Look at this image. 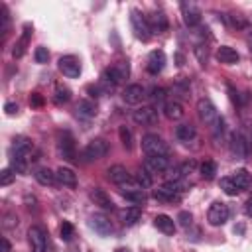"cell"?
<instances>
[{"instance_id": "30bf717a", "label": "cell", "mask_w": 252, "mask_h": 252, "mask_svg": "<svg viewBox=\"0 0 252 252\" xmlns=\"http://www.w3.org/2000/svg\"><path fill=\"white\" fill-rule=\"evenodd\" d=\"M59 71L65 77H69V79L79 77L81 75V61H79V57H75V55H63L59 59Z\"/></svg>"}, {"instance_id": "60d3db41", "label": "cell", "mask_w": 252, "mask_h": 252, "mask_svg": "<svg viewBox=\"0 0 252 252\" xmlns=\"http://www.w3.org/2000/svg\"><path fill=\"white\" fill-rule=\"evenodd\" d=\"M152 100H154V102H163V100H165V89L154 87V89H152Z\"/></svg>"}, {"instance_id": "d4e9b609", "label": "cell", "mask_w": 252, "mask_h": 252, "mask_svg": "<svg viewBox=\"0 0 252 252\" xmlns=\"http://www.w3.org/2000/svg\"><path fill=\"white\" fill-rule=\"evenodd\" d=\"M163 114L169 120H179L183 116V106L179 100H165L163 102Z\"/></svg>"}, {"instance_id": "f1b7e54d", "label": "cell", "mask_w": 252, "mask_h": 252, "mask_svg": "<svg viewBox=\"0 0 252 252\" xmlns=\"http://www.w3.org/2000/svg\"><path fill=\"white\" fill-rule=\"evenodd\" d=\"M33 175H35V181H37L39 185H53V183L57 181V175H55L51 169H47V167H39Z\"/></svg>"}, {"instance_id": "1f68e13d", "label": "cell", "mask_w": 252, "mask_h": 252, "mask_svg": "<svg viewBox=\"0 0 252 252\" xmlns=\"http://www.w3.org/2000/svg\"><path fill=\"white\" fill-rule=\"evenodd\" d=\"M230 177L234 179V183L238 185V189H240V191H244V189H248V187H250V173H248L246 169H236Z\"/></svg>"}, {"instance_id": "83f0119b", "label": "cell", "mask_w": 252, "mask_h": 252, "mask_svg": "<svg viewBox=\"0 0 252 252\" xmlns=\"http://www.w3.org/2000/svg\"><path fill=\"white\" fill-rule=\"evenodd\" d=\"M140 217H142V209L140 207H128V209H124V211H120V219H122V222L124 224H136L138 220H140Z\"/></svg>"}, {"instance_id": "7a4b0ae2", "label": "cell", "mask_w": 252, "mask_h": 252, "mask_svg": "<svg viewBox=\"0 0 252 252\" xmlns=\"http://www.w3.org/2000/svg\"><path fill=\"white\" fill-rule=\"evenodd\" d=\"M142 150L146 156H169V146L158 134H146L142 138Z\"/></svg>"}, {"instance_id": "ba28073f", "label": "cell", "mask_w": 252, "mask_h": 252, "mask_svg": "<svg viewBox=\"0 0 252 252\" xmlns=\"http://www.w3.org/2000/svg\"><path fill=\"white\" fill-rule=\"evenodd\" d=\"M89 226H91L98 236H102V238L110 236V234H112V230H114V226H112L110 219H108V217H104V215H100V213H96V215H93V217L89 219Z\"/></svg>"}, {"instance_id": "b9f144b4", "label": "cell", "mask_w": 252, "mask_h": 252, "mask_svg": "<svg viewBox=\"0 0 252 252\" xmlns=\"http://www.w3.org/2000/svg\"><path fill=\"white\" fill-rule=\"evenodd\" d=\"M61 238L63 240H71L73 238V224L67 222V220L61 224Z\"/></svg>"}, {"instance_id": "4316f807", "label": "cell", "mask_w": 252, "mask_h": 252, "mask_svg": "<svg viewBox=\"0 0 252 252\" xmlns=\"http://www.w3.org/2000/svg\"><path fill=\"white\" fill-rule=\"evenodd\" d=\"M75 110H77V116H81V118H93V116L96 114L94 102H93V100H87V98L79 100L77 106H75Z\"/></svg>"}, {"instance_id": "5b68a950", "label": "cell", "mask_w": 252, "mask_h": 252, "mask_svg": "<svg viewBox=\"0 0 252 252\" xmlns=\"http://www.w3.org/2000/svg\"><path fill=\"white\" fill-rule=\"evenodd\" d=\"M230 150H232V154L238 159H248L250 154H252L250 142H248V138L242 132H232V136H230Z\"/></svg>"}, {"instance_id": "f6af8a7d", "label": "cell", "mask_w": 252, "mask_h": 252, "mask_svg": "<svg viewBox=\"0 0 252 252\" xmlns=\"http://www.w3.org/2000/svg\"><path fill=\"white\" fill-rule=\"evenodd\" d=\"M4 110H6V114H16L18 112V104H14V102H6V106H4Z\"/></svg>"}, {"instance_id": "7dc6e473", "label": "cell", "mask_w": 252, "mask_h": 252, "mask_svg": "<svg viewBox=\"0 0 252 252\" xmlns=\"http://www.w3.org/2000/svg\"><path fill=\"white\" fill-rule=\"evenodd\" d=\"M246 213H248V215H252V199L246 203Z\"/></svg>"}, {"instance_id": "e0dca14e", "label": "cell", "mask_w": 252, "mask_h": 252, "mask_svg": "<svg viewBox=\"0 0 252 252\" xmlns=\"http://www.w3.org/2000/svg\"><path fill=\"white\" fill-rule=\"evenodd\" d=\"M89 197H91V201H93L94 205H98V207H100V209H104V211H112V209H114V201H112V199H110V195H108L106 191H102L100 187L91 189Z\"/></svg>"}, {"instance_id": "7402d4cb", "label": "cell", "mask_w": 252, "mask_h": 252, "mask_svg": "<svg viewBox=\"0 0 252 252\" xmlns=\"http://www.w3.org/2000/svg\"><path fill=\"white\" fill-rule=\"evenodd\" d=\"M175 136H177L179 142L191 144V142L197 140V130H195V126H191V124H179V126L175 128Z\"/></svg>"}, {"instance_id": "7c38bea8", "label": "cell", "mask_w": 252, "mask_h": 252, "mask_svg": "<svg viewBox=\"0 0 252 252\" xmlns=\"http://www.w3.org/2000/svg\"><path fill=\"white\" fill-rule=\"evenodd\" d=\"M28 238H30L32 252H45V248H47V238H45V232H43L41 226H30Z\"/></svg>"}, {"instance_id": "9a60e30c", "label": "cell", "mask_w": 252, "mask_h": 252, "mask_svg": "<svg viewBox=\"0 0 252 252\" xmlns=\"http://www.w3.org/2000/svg\"><path fill=\"white\" fill-rule=\"evenodd\" d=\"M181 14H183V22L189 28H193L201 22V10L193 2H181Z\"/></svg>"}, {"instance_id": "4fadbf2b", "label": "cell", "mask_w": 252, "mask_h": 252, "mask_svg": "<svg viewBox=\"0 0 252 252\" xmlns=\"http://www.w3.org/2000/svg\"><path fill=\"white\" fill-rule=\"evenodd\" d=\"M146 20H148V26H150V32L152 33H163L165 30H167V16L161 12V10H154V12H150L148 16H146Z\"/></svg>"}, {"instance_id": "603a6c76", "label": "cell", "mask_w": 252, "mask_h": 252, "mask_svg": "<svg viewBox=\"0 0 252 252\" xmlns=\"http://www.w3.org/2000/svg\"><path fill=\"white\" fill-rule=\"evenodd\" d=\"M30 37H32V26L30 24H26L24 26V33L20 35V39L16 41V45H14V57H22L24 53H26V47H28V43H30Z\"/></svg>"}, {"instance_id": "9c48e42d", "label": "cell", "mask_w": 252, "mask_h": 252, "mask_svg": "<svg viewBox=\"0 0 252 252\" xmlns=\"http://www.w3.org/2000/svg\"><path fill=\"white\" fill-rule=\"evenodd\" d=\"M197 114L201 118V122L205 124H215L219 120V112H217V106L209 100V98H201L197 102Z\"/></svg>"}, {"instance_id": "836d02e7", "label": "cell", "mask_w": 252, "mask_h": 252, "mask_svg": "<svg viewBox=\"0 0 252 252\" xmlns=\"http://www.w3.org/2000/svg\"><path fill=\"white\" fill-rule=\"evenodd\" d=\"M199 171H201V175H203L205 179H213L215 173H217V163L211 161V159H205V161L199 165Z\"/></svg>"}, {"instance_id": "c3c4849f", "label": "cell", "mask_w": 252, "mask_h": 252, "mask_svg": "<svg viewBox=\"0 0 252 252\" xmlns=\"http://www.w3.org/2000/svg\"><path fill=\"white\" fill-rule=\"evenodd\" d=\"M114 252H130V250H128V248H116Z\"/></svg>"}, {"instance_id": "52a82bcc", "label": "cell", "mask_w": 252, "mask_h": 252, "mask_svg": "<svg viewBox=\"0 0 252 252\" xmlns=\"http://www.w3.org/2000/svg\"><path fill=\"white\" fill-rule=\"evenodd\" d=\"M228 215H230L228 205L222 203V201H215V203L209 207V211H207V220H209L213 226H220V224H224V222L228 220Z\"/></svg>"}, {"instance_id": "f35d334b", "label": "cell", "mask_w": 252, "mask_h": 252, "mask_svg": "<svg viewBox=\"0 0 252 252\" xmlns=\"http://www.w3.org/2000/svg\"><path fill=\"white\" fill-rule=\"evenodd\" d=\"M47 59H49V53H47V47H43V45H39V47L35 49V63H47Z\"/></svg>"}, {"instance_id": "8992f818", "label": "cell", "mask_w": 252, "mask_h": 252, "mask_svg": "<svg viewBox=\"0 0 252 252\" xmlns=\"http://www.w3.org/2000/svg\"><path fill=\"white\" fill-rule=\"evenodd\" d=\"M130 24H132V30H134V35L142 41H148L152 32H150V26H148V20L144 14H140L138 10H132L130 12Z\"/></svg>"}, {"instance_id": "2e32d148", "label": "cell", "mask_w": 252, "mask_h": 252, "mask_svg": "<svg viewBox=\"0 0 252 252\" xmlns=\"http://www.w3.org/2000/svg\"><path fill=\"white\" fill-rule=\"evenodd\" d=\"M122 98L126 104H140L146 98V91L142 85H128L122 93Z\"/></svg>"}, {"instance_id": "ffe728a7", "label": "cell", "mask_w": 252, "mask_h": 252, "mask_svg": "<svg viewBox=\"0 0 252 252\" xmlns=\"http://www.w3.org/2000/svg\"><path fill=\"white\" fill-rule=\"evenodd\" d=\"M165 65V53L161 49H154L150 55H148V71L152 75H158Z\"/></svg>"}, {"instance_id": "d590c367", "label": "cell", "mask_w": 252, "mask_h": 252, "mask_svg": "<svg viewBox=\"0 0 252 252\" xmlns=\"http://www.w3.org/2000/svg\"><path fill=\"white\" fill-rule=\"evenodd\" d=\"M118 136H120L122 146H124L126 150H132V132H130V128L120 126V128H118Z\"/></svg>"}, {"instance_id": "d6a6232c", "label": "cell", "mask_w": 252, "mask_h": 252, "mask_svg": "<svg viewBox=\"0 0 252 252\" xmlns=\"http://www.w3.org/2000/svg\"><path fill=\"white\" fill-rule=\"evenodd\" d=\"M220 189H222L226 195H230V197H234V195L240 193V189H238V185L234 183L232 177H222V179H220Z\"/></svg>"}, {"instance_id": "484cf974", "label": "cell", "mask_w": 252, "mask_h": 252, "mask_svg": "<svg viewBox=\"0 0 252 252\" xmlns=\"http://www.w3.org/2000/svg\"><path fill=\"white\" fill-rule=\"evenodd\" d=\"M154 224L158 226V230H161L163 234H173L175 232V222H173V219L171 217H167V215H158L156 219H154Z\"/></svg>"}, {"instance_id": "8d00e7d4", "label": "cell", "mask_w": 252, "mask_h": 252, "mask_svg": "<svg viewBox=\"0 0 252 252\" xmlns=\"http://www.w3.org/2000/svg\"><path fill=\"white\" fill-rule=\"evenodd\" d=\"M136 181H138V185H140L142 189H146V187L152 185V173H148L144 167H140L138 173H136Z\"/></svg>"}, {"instance_id": "6da1fadb", "label": "cell", "mask_w": 252, "mask_h": 252, "mask_svg": "<svg viewBox=\"0 0 252 252\" xmlns=\"http://www.w3.org/2000/svg\"><path fill=\"white\" fill-rule=\"evenodd\" d=\"M32 152H33L32 140H28L24 136L14 138L12 158H10V169L16 171V173H26L28 171V165H30V159H32Z\"/></svg>"}, {"instance_id": "74e56055", "label": "cell", "mask_w": 252, "mask_h": 252, "mask_svg": "<svg viewBox=\"0 0 252 252\" xmlns=\"http://www.w3.org/2000/svg\"><path fill=\"white\" fill-rule=\"evenodd\" d=\"M226 22H228L232 28H236V30H244V28L248 26V22H246L242 16H238V14H228V16H226Z\"/></svg>"}, {"instance_id": "d6986e66", "label": "cell", "mask_w": 252, "mask_h": 252, "mask_svg": "<svg viewBox=\"0 0 252 252\" xmlns=\"http://www.w3.org/2000/svg\"><path fill=\"white\" fill-rule=\"evenodd\" d=\"M106 175H108V179L112 181V183H116V185H124V183H128L132 177H130V173H128V169L124 167V165H110L108 169H106Z\"/></svg>"}, {"instance_id": "f546056e", "label": "cell", "mask_w": 252, "mask_h": 252, "mask_svg": "<svg viewBox=\"0 0 252 252\" xmlns=\"http://www.w3.org/2000/svg\"><path fill=\"white\" fill-rule=\"evenodd\" d=\"M122 195H124V199H126V201L134 203L136 207L144 205V203H146V199H148V195L144 193V189H130V191H122Z\"/></svg>"}, {"instance_id": "3957f363", "label": "cell", "mask_w": 252, "mask_h": 252, "mask_svg": "<svg viewBox=\"0 0 252 252\" xmlns=\"http://www.w3.org/2000/svg\"><path fill=\"white\" fill-rule=\"evenodd\" d=\"M108 154V144H106V140H102V138H94V140H91L87 146H85V150H83V159L85 161H94V159H100V158H104Z\"/></svg>"}, {"instance_id": "e575fe53", "label": "cell", "mask_w": 252, "mask_h": 252, "mask_svg": "<svg viewBox=\"0 0 252 252\" xmlns=\"http://www.w3.org/2000/svg\"><path fill=\"white\" fill-rule=\"evenodd\" d=\"M69 98H71V91L67 87H63V85H57L55 87V96H53L55 104H65Z\"/></svg>"}, {"instance_id": "ac0fdd59", "label": "cell", "mask_w": 252, "mask_h": 252, "mask_svg": "<svg viewBox=\"0 0 252 252\" xmlns=\"http://www.w3.org/2000/svg\"><path fill=\"white\" fill-rule=\"evenodd\" d=\"M57 150H59V154H61L65 159H69V161L75 159V142H73L71 134L65 132V134L59 138V142H57Z\"/></svg>"}, {"instance_id": "681fc988", "label": "cell", "mask_w": 252, "mask_h": 252, "mask_svg": "<svg viewBox=\"0 0 252 252\" xmlns=\"http://www.w3.org/2000/svg\"><path fill=\"white\" fill-rule=\"evenodd\" d=\"M248 45H250V51H252V33H250V37H248Z\"/></svg>"}, {"instance_id": "bcb514c9", "label": "cell", "mask_w": 252, "mask_h": 252, "mask_svg": "<svg viewBox=\"0 0 252 252\" xmlns=\"http://www.w3.org/2000/svg\"><path fill=\"white\" fill-rule=\"evenodd\" d=\"M0 244H2V250H0V252H10V250H12V248H10V242H8L6 238H2Z\"/></svg>"}, {"instance_id": "277c9868", "label": "cell", "mask_w": 252, "mask_h": 252, "mask_svg": "<svg viewBox=\"0 0 252 252\" xmlns=\"http://www.w3.org/2000/svg\"><path fill=\"white\" fill-rule=\"evenodd\" d=\"M128 75H130V67H128V63H126V61H120V63H116V65L104 69V73H102V81L108 83V85H118V83H122L124 79H128Z\"/></svg>"}, {"instance_id": "ee69618b", "label": "cell", "mask_w": 252, "mask_h": 252, "mask_svg": "<svg viewBox=\"0 0 252 252\" xmlns=\"http://www.w3.org/2000/svg\"><path fill=\"white\" fill-rule=\"evenodd\" d=\"M30 104H32V106H41V104H43L41 94H39V93H33V94L30 96Z\"/></svg>"}, {"instance_id": "4dcf8cb0", "label": "cell", "mask_w": 252, "mask_h": 252, "mask_svg": "<svg viewBox=\"0 0 252 252\" xmlns=\"http://www.w3.org/2000/svg\"><path fill=\"white\" fill-rule=\"evenodd\" d=\"M152 195H154V199H158V201H161V203H179V201H181V195L171 193V191H167V189H163V187L156 189Z\"/></svg>"}, {"instance_id": "cb8c5ba5", "label": "cell", "mask_w": 252, "mask_h": 252, "mask_svg": "<svg viewBox=\"0 0 252 252\" xmlns=\"http://www.w3.org/2000/svg\"><path fill=\"white\" fill-rule=\"evenodd\" d=\"M55 175H57V181L61 183V185H67V187H75L77 185V173L71 169V167H59L57 171H55Z\"/></svg>"}, {"instance_id": "7bdbcfd3", "label": "cell", "mask_w": 252, "mask_h": 252, "mask_svg": "<svg viewBox=\"0 0 252 252\" xmlns=\"http://www.w3.org/2000/svg\"><path fill=\"white\" fill-rule=\"evenodd\" d=\"M12 181H14V173H12V169H4V171L0 173V185L6 187V185H10Z\"/></svg>"}, {"instance_id": "44dd1931", "label": "cell", "mask_w": 252, "mask_h": 252, "mask_svg": "<svg viewBox=\"0 0 252 252\" xmlns=\"http://www.w3.org/2000/svg\"><path fill=\"white\" fill-rule=\"evenodd\" d=\"M217 59H219L220 63H224V65H234V63H238L240 55H238L236 49H232V47H228V45H220V47L217 49Z\"/></svg>"}, {"instance_id": "ab89813d", "label": "cell", "mask_w": 252, "mask_h": 252, "mask_svg": "<svg viewBox=\"0 0 252 252\" xmlns=\"http://www.w3.org/2000/svg\"><path fill=\"white\" fill-rule=\"evenodd\" d=\"M177 220H179V224L181 226H191V222H193V217H191V213L189 211H181L179 215H177Z\"/></svg>"}, {"instance_id": "8fae6325", "label": "cell", "mask_w": 252, "mask_h": 252, "mask_svg": "<svg viewBox=\"0 0 252 252\" xmlns=\"http://www.w3.org/2000/svg\"><path fill=\"white\" fill-rule=\"evenodd\" d=\"M144 169L148 173H163L169 169V158L167 156H146L144 159Z\"/></svg>"}, {"instance_id": "5bb4252c", "label": "cell", "mask_w": 252, "mask_h": 252, "mask_svg": "<svg viewBox=\"0 0 252 252\" xmlns=\"http://www.w3.org/2000/svg\"><path fill=\"white\" fill-rule=\"evenodd\" d=\"M132 118H134V122H136V124L152 126V124H156V122H158V110H156L154 106H142V108L134 110Z\"/></svg>"}]
</instances>
